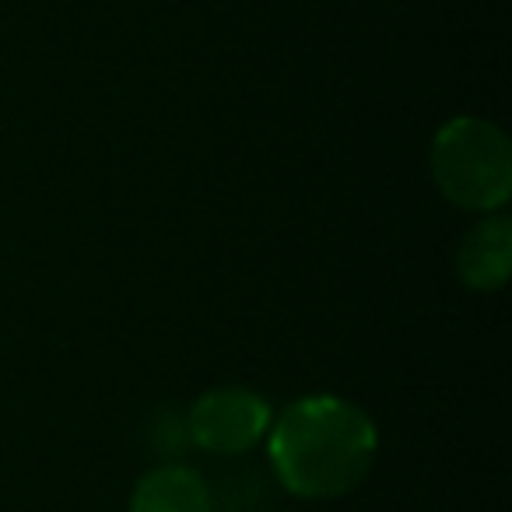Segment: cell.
Wrapping results in <instances>:
<instances>
[{"mask_svg": "<svg viewBox=\"0 0 512 512\" xmlns=\"http://www.w3.org/2000/svg\"><path fill=\"white\" fill-rule=\"evenodd\" d=\"M267 449L278 481L299 498H341L369 477L379 432L358 404L302 397L271 421Z\"/></svg>", "mask_w": 512, "mask_h": 512, "instance_id": "6da1fadb", "label": "cell"}, {"mask_svg": "<svg viewBox=\"0 0 512 512\" xmlns=\"http://www.w3.org/2000/svg\"><path fill=\"white\" fill-rule=\"evenodd\" d=\"M432 176L449 204L495 214L512 193L509 137L481 116H456L432 141Z\"/></svg>", "mask_w": 512, "mask_h": 512, "instance_id": "7a4b0ae2", "label": "cell"}, {"mask_svg": "<svg viewBox=\"0 0 512 512\" xmlns=\"http://www.w3.org/2000/svg\"><path fill=\"white\" fill-rule=\"evenodd\" d=\"M271 404L246 386H218L193 400L186 414V435L204 453L239 456L271 432Z\"/></svg>", "mask_w": 512, "mask_h": 512, "instance_id": "3957f363", "label": "cell"}, {"mask_svg": "<svg viewBox=\"0 0 512 512\" xmlns=\"http://www.w3.org/2000/svg\"><path fill=\"white\" fill-rule=\"evenodd\" d=\"M512 271V225L505 214H484L456 249V274L474 292H495Z\"/></svg>", "mask_w": 512, "mask_h": 512, "instance_id": "277c9868", "label": "cell"}, {"mask_svg": "<svg viewBox=\"0 0 512 512\" xmlns=\"http://www.w3.org/2000/svg\"><path fill=\"white\" fill-rule=\"evenodd\" d=\"M130 512H211V491L193 467L162 463L137 481Z\"/></svg>", "mask_w": 512, "mask_h": 512, "instance_id": "5b68a950", "label": "cell"}]
</instances>
